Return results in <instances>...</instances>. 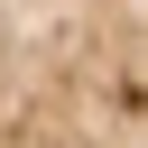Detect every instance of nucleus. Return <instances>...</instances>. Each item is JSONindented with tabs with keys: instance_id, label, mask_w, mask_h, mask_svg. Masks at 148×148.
<instances>
[{
	"instance_id": "1",
	"label": "nucleus",
	"mask_w": 148,
	"mask_h": 148,
	"mask_svg": "<svg viewBox=\"0 0 148 148\" xmlns=\"http://www.w3.org/2000/svg\"><path fill=\"white\" fill-rule=\"evenodd\" d=\"M0 148H148V0H0Z\"/></svg>"
}]
</instances>
